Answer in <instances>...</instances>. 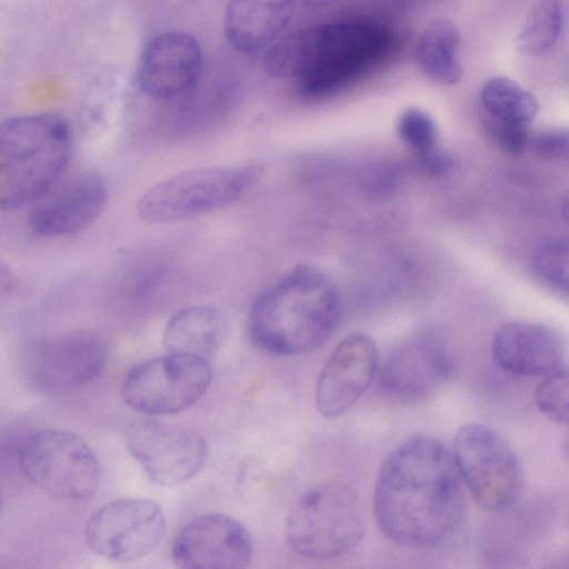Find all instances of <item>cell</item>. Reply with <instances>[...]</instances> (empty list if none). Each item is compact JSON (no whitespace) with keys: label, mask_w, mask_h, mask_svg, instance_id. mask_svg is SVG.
Returning a JSON list of instances; mask_svg holds the SVG:
<instances>
[{"label":"cell","mask_w":569,"mask_h":569,"mask_svg":"<svg viewBox=\"0 0 569 569\" xmlns=\"http://www.w3.org/2000/svg\"><path fill=\"white\" fill-rule=\"evenodd\" d=\"M124 440L148 478L162 487L191 479L208 458L207 441L196 430L156 419L131 422Z\"/></svg>","instance_id":"7c38bea8"},{"label":"cell","mask_w":569,"mask_h":569,"mask_svg":"<svg viewBox=\"0 0 569 569\" xmlns=\"http://www.w3.org/2000/svg\"><path fill=\"white\" fill-rule=\"evenodd\" d=\"M2 505H3V498H2L1 490H0V513H1V510H2Z\"/></svg>","instance_id":"1f68e13d"},{"label":"cell","mask_w":569,"mask_h":569,"mask_svg":"<svg viewBox=\"0 0 569 569\" xmlns=\"http://www.w3.org/2000/svg\"><path fill=\"white\" fill-rule=\"evenodd\" d=\"M365 533L356 491L347 483L327 480L306 490L288 511L284 535L299 556L327 560L353 549Z\"/></svg>","instance_id":"5b68a950"},{"label":"cell","mask_w":569,"mask_h":569,"mask_svg":"<svg viewBox=\"0 0 569 569\" xmlns=\"http://www.w3.org/2000/svg\"><path fill=\"white\" fill-rule=\"evenodd\" d=\"M18 463L23 477L48 496L80 501L94 495L100 467L91 448L76 433L42 429L22 442Z\"/></svg>","instance_id":"ba28073f"},{"label":"cell","mask_w":569,"mask_h":569,"mask_svg":"<svg viewBox=\"0 0 569 569\" xmlns=\"http://www.w3.org/2000/svg\"><path fill=\"white\" fill-rule=\"evenodd\" d=\"M379 370V388L402 402L427 398L453 373L450 350L437 337L417 335L400 341L386 355Z\"/></svg>","instance_id":"4fadbf2b"},{"label":"cell","mask_w":569,"mask_h":569,"mask_svg":"<svg viewBox=\"0 0 569 569\" xmlns=\"http://www.w3.org/2000/svg\"><path fill=\"white\" fill-rule=\"evenodd\" d=\"M13 283L11 273L0 264V292L8 291Z\"/></svg>","instance_id":"f1b7e54d"},{"label":"cell","mask_w":569,"mask_h":569,"mask_svg":"<svg viewBox=\"0 0 569 569\" xmlns=\"http://www.w3.org/2000/svg\"><path fill=\"white\" fill-rule=\"evenodd\" d=\"M260 162L190 169L149 188L138 212L148 223H168L223 208L248 191L262 176Z\"/></svg>","instance_id":"8992f818"},{"label":"cell","mask_w":569,"mask_h":569,"mask_svg":"<svg viewBox=\"0 0 569 569\" xmlns=\"http://www.w3.org/2000/svg\"><path fill=\"white\" fill-rule=\"evenodd\" d=\"M337 0H301L302 3H305L308 7H323L328 6Z\"/></svg>","instance_id":"f546056e"},{"label":"cell","mask_w":569,"mask_h":569,"mask_svg":"<svg viewBox=\"0 0 569 569\" xmlns=\"http://www.w3.org/2000/svg\"><path fill=\"white\" fill-rule=\"evenodd\" d=\"M202 69V52L191 34L167 30L142 48L136 68L140 90L154 99H170L191 89Z\"/></svg>","instance_id":"e0dca14e"},{"label":"cell","mask_w":569,"mask_h":569,"mask_svg":"<svg viewBox=\"0 0 569 569\" xmlns=\"http://www.w3.org/2000/svg\"><path fill=\"white\" fill-rule=\"evenodd\" d=\"M569 249L566 239H550L533 252L531 268L535 274L550 288L567 293Z\"/></svg>","instance_id":"cb8c5ba5"},{"label":"cell","mask_w":569,"mask_h":569,"mask_svg":"<svg viewBox=\"0 0 569 569\" xmlns=\"http://www.w3.org/2000/svg\"><path fill=\"white\" fill-rule=\"evenodd\" d=\"M295 10V0H228L224 38L240 53H258L269 49L286 31Z\"/></svg>","instance_id":"d6986e66"},{"label":"cell","mask_w":569,"mask_h":569,"mask_svg":"<svg viewBox=\"0 0 569 569\" xmlns=\"http://www.w3.org/2000/svg\"><path fill=\"white\" fill-rule=\"evenodd\" d=\"M486 126L493 141L508 153L523 152L529 142V126L502 122L489 117Z\"/></svg>","instance_id":"4316f807"},{"label":"cell","mask_w":569,"mask_h":569,"mask_svg":"<svg viewBox=\"0 0 569 569\" xmlns=\"http://www.w3.org/2000/svg\"><path fill=\"white\" fill-rule=\"evenodd\" d=\"M72 129L57 112L17 116L0 123V210L38 200L63 176Z\"/></svg>","instance_id":"277c9868"},{"label":"cell","mask_w":569,"mask_h":569,"mask_svg":"<svg viewBox=\"0 0 569 569\" xmlns=\"http://www.w3.org/2000/svg\"><path fill=\"white\" fill-rule=\"evenodd\" d=\"M107 198V186L98 173L81 172L60 179L36 200L29 228L41 238L77 234L100 217Z\"/></svg>","instance_id":"2e32d148"},{"label":"cell","mask_w":569,"mask_h":569,"mask_svg":"<svg viewBox=\"0 0 569 569\" xmlns=\"http://www.w3.org/2000/svg\"><path fill=\"white\" fill-rule=\"evenodd\" d=\"M396 128L401 141L420 158L438 151L437 127L426 111L407 108L399 114Z\"/></svg>","instance_id":"d4e9b609"},{"label":"cell","mask_w":569,"mask_h":569,"mask_svg":"<svg viewBox=\"0 0 569 569\" xmlns=\"http://www.w3.org/2000/svg\"><path fill=\"white\" fill-rule=\"evenodd\" d=\"M252 539L237 519L218 512L198 516L177 533L171 556L183 569H240L250 565Z\"/></svg>","instance_id":"5bb4252c"},{"label":"cell","mask_w":569,"mask_h":569,"mask_svg":"<svg viewBox=\"0 0 569 569\" xmlns=\"http://www.w3.org/2000/svg\"><path fill=\"white\" fill-rule=\"evenodd\" d=\"M340 316L338 290L316 267L299 264L264 290L252 303L248 330L261 349L295 356L321 347Z\"/></svg>","instance_id":"3957f363"},{"label":"cell","mask_w":569,"mask_h":569,"mask_svg":"<svg viewBox=\"0 0 569 569\" xmlns=\"http://www.w3.org/2000/svg\"><path fill=\"white\" fill-rule=\"evenodd\" d=\"M107 347L88 330H71L46 337L27 355L26 376L36 392L57 397L94 381L103 370Z\"/></svg>","instance_id":"30bf717a"},{"label":"cell","mask_w":569,"mask_h":569,"mask_svg":"<svg viewBox=\"0 0 569 569\" xmlns=\"http://www.w3.org/2000/svg\"><path fill=\"white\" fill-rule=\"evenodd\" d=\"M164 532V515L157 502L123 498L97 509L86 523L84 537L97 556L113 562H131L154 550Z\"/></svg>","instance_id":"8fae6325"},{"label":"cell","mask_w":569,"mask_h":569,"mask_svg":"<svg viewBox=\"0 0 569 569\" xmlns=\"http://www.w3.org/2000/svg\"><path fill=\"white\" fill-rule=\"evenodd\" d=\"M568 370L565 367L547 375L538 385L535 402L546 418L557 425L568 423Z\"/></svg>","instance_id":"484cf974"},{"label":"cell","mask_w":569,"mask_h":569,"mask_svg":"<svg viewBox=\"0 0 569 569\" xmlns=\"http://www.w3.org/2000/svg\"><path fill=\"white\" fill-rule=\"evenodd\" d=\"M480 101L487 117L529 126L539 112L533 94L507 77H492L481 87Z\"/></svg>","instance_id":"7402d4cb"},{"label":"cell","mask_w":569,"mask_h":569,"mask_svg":"<svg viewBox=\"0 0 569 569\" xmlns=\"http://www.w3.org/2000/svg\"><path fill=\"white\" fill-rule=\"evenodd\" d=\"M378 371V348L363 332L342 339L323 365L317 380L315 403L325 418L350 410L370 387Z\"/></svg>","instance_id":"9a60e30c"},{"label":"cell","mask_w":569,"mask_h":569,"mask_svg":"<svg viewBox=\"0 0 569 569\" xmlns=\"http://www.w3.org/2000/svg\"><path fill=\"white\" fill-rule=\"evenodd\" d=\"M451 453L462 483L478 506L502 512L517 502L523 469L513 449L493 428L480 422L461 426L455 433Z\"/></svg>","instance_id":"52a82bcc"},{"label":"cell","mask_w":569,"mask_h":569,"mask_svg":"<svg viewBox=\"0 0 569 569\" xmlns=\"http://www.w3.org/2000/svg\"><path fill=\"white\" fill-rule=\"evenodd\" d=\"M226 336V321L219 310L209 306H191L178 310L163 332L167 352L207 359Z\"/></svg>","instance_id":"ffe728a7"},{"label":"cell","mask_w":569,"mask_h":569,"mask_svg":"<svg viewBox=\"0 0 569 569\" xmlns=\"http://www.w3.org/2000/svg\"><path fill=\"white\" fill-rule=\"evenodd\" d=\"M372 506L378 528L398 545L431 548L450 539L466 509L451 451L430 436L399 443L381 465Z\"/></svg>","instance_id":"6da1fadb"},{"label":"cell","mask_w":569,"mask_h":569,"mask_svg":"<svg viewBox=\"0 0 569 569\" xmlns=\"http://www.w3.org/2000/svg\"><path fill=\"white\" fill-rule=\"evenodd\" d=\"M562 10L557 0H541L528 14L516 38L517 49L527 56H542L553 48L562 30Z\"/></svg>","instance_id":"603a6c76"},{"label":"cell","mask_w":569,"mask_h":569,"mask_svg":"<svg viewBox=\"0 0 569 569\" xmlns=\"http://www.w3.org/2000/svg\"><path fill=\"white\" fill-rule=\"evenodd\" d=\"M212 380L208 359L170 353L132 367L121 383V397L131 409L163 416L192 407Z\"/></svg>","instance_id":"9c48e42d"},{"label":"cell","mask_w":569,"mask_h":569,"mask_svg":"<svg viewBox=\"0 0 569 569\" xmlns=\"http://www.w3.org/2000/svg\"><path fill=\"white\" fill-rule=\"evenodd\" d=\"M396 46L392 31L379 23L317 24L273 43L264 57V70L276 78L299 79L308 97H325L381 66Z\"/></svg>","instance_id":"7a4b0ae2"},{"label":"cell","mask_w":569,"mask_h":569,"mask_svg":"<svg viewBox=\"0 0 569 569\" xmlns=\"http://www.w3.org/2000/svg\"><path fill=\"white\" fill-rule=\"evenodd\" d=\"M460 34L453 22L435 19L420 33L415 59L420 71L432 82L453 86L461 80Z\"/></svg>","instance_id":"44dd1931"},{"label":"cell","mask_w":569,"mask_h":569,"mask_svg":"<svg viewBox=\"0 0 569 569\" xmlns=\"http://www.w3.org/2000/svg\"><path fill=\"white\" fill-rule=\"evenodd\" d=\"M536 151L549 160H563L568 157V131L563 128H550L540 131L533 139Z\"/></svg>","instance_id":"83f0119b"},{"label":"cell","mask_w":569,"mask_h":569,"mask_svg":"<svg viewBox=\"0 0 569 569\" xmlns=\"http://www.w3.org/2000/svg\"><path fill=\"white\" fill-rule=\"evenodd\" d=\"M400 1L401 3H407V4H420V3H426L428 1H433V0H398Z\"/></svg>","instance_id":"4dcf8cb0"},{"label":"cell","mask_w":569,"mask_h":569,"mask_svg":"<svg viewBox=\"0 0 569 569\" xmlns=\"http://www.w3.org/2000/svg\"><path fill=\"white\" fill-rule=\"evenodd\" d=\"M566 345L551 326L510 321L493 335L491 355L502 371L519 377H545L565 367Z\"/></svg>","instance_id":"ac0fdd59"}]
</instances>
